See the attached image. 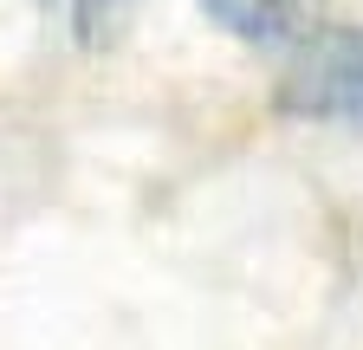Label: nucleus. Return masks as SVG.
Instances as JSON below:
<instances>
[{
    "label": "nucleus",
    "instance_id": "obj_1",
    "mask_svg": "<svg viewBox=\"0 0 363 350\" xmlns=\"http://www.w3.org/2000/svg\"><path fill=\"white\" fill-rule=\"evenodd\" d=\"M272 98L286 117L363 130V26H318L311 39H298Z\"/></svg>",
    "mask_w": 363,
    "mask_h": 350
},
{
    "label": "nucleus",
    "instance_id": "obj_2",
    "mask_svg": "<svg viewBox=\"0 0 363 350\" xmlns=\"http://www.w3.org/2000/svg\"><path fill=\"white\" fill-rule=\"evenodd\" d=\"M201 7L220 33L247 39V46H298L318 33L325 0H201Z\"/></svg>",
    "mask_w": 363,
    "mask_h": 350
},
{
    "label": "nucleus",
    "instance_id": "obj_3",
    "mask_svg": "<svg viewBox=\"0 0 363 350\" xmlns=\"http://www.w3.org/2000/svg\"><path fill=\"white\" fill-rule=\"evenodd\" d=\"M123 7H130V0H72V26H78V39H84V46H98Z\"/></svg>",
    "mask_w": 363,
    "mask_h": 350
}]
</instances>
